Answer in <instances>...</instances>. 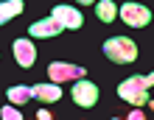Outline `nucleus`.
Wrapping results in <instances>:
<instances>
[{
    "label": "nucleus",
    "mask_w": 154,
    "mask_h": 120,
    "mask_svg": "<svg viewBox=\"0 0 154 120\" xmlns=\"http://www.w3.org/2000/svg\"><path fill=\"white\" fill-rule=\"evenodd\" d=\"M0 117H3V120H23V115L14 109V104H11V106H3V109H0Z\"/></svg>",
    "instance_id": "13"
},
{
    "label": "nucleus",
    "mask_w": 154,
    "mask_h": 120,
    "mask_svg": "<svg viewBox=\"0 0 154 120\" xmlns=\"http://www.w3.org/2000/svg\"><path fill=\"white\" fill-rule=\"evenodd\" d=\"M23 8H25L23 0H0V25H6L8 20H14Z\"/></svg>",
    "instance_id": "10"
},
{
    "label": "nucleus",
    "mask_w": 154,
    "mask_h": 120,
    "mask_svg": "<svg viewBox=\"0 0 154 120\" xmlns=\"http://www.w3.org/2000/svg\"><path fill=\"white\" fill-rule=\"evenodd\" d=\"M126 117H129V120H143V117H146V115H143V112H140V109H137V106H134V109H132V112H129V115H126Z\"/></svg>",
    "instance_id": "14"
},
{
    "label": "nucleus",
    "mask_w": 154,
    "mask_h": 120,
    "mask_svg": "<svg viewBox=\"0 0 154 120\" xmlns=\"http://www.w3.org/2000/svg\"><path fill=\"white\" fill-rule=\"evenodd\" d=\"M51 17L62 25V28H70V31H76V28H81V25H84L81 11H79V8H73V6H53Z\"/></svg>",
    "instance_id": "6"
},
{
    "label": "nucleus",
    "mask_w": 154,
    "mask_h": 120,
    "mask_svg": "<svg viewBox=\"0 0 154 120\" xmlns=\"http://www.w3.org/2000/svg\"><path fill=\"white\" fill-rule=\"evenodd\" d=\"M104 56L115 64H132L137 59V45L126 36H112V39L104 42Z\"/></svg>",
    "instance_id": "2"
},
{
    "label": "nucleus",
    "mask_w": 154,
    "mask_h": 120,
    "mask_svg": "<svg viewBox=\"0 0 154 120\" xmlns=\"http://www.w3.org/2000/svg\"><path fill=\"white\" fill-rule=\"evenodd\" d=\"M118 17H121L126 25H132V28H146L151 22V11L146 6H140V3H123L118 8Z\"/></svg>",
    "instance_id": "3"
},
{
    "label": "nucleus",
    "mask_w": 154,
    "mask_h": 120,
    "mask_svg": "<svg viewBox=\"0 0 154 120\" xmlns=\"http://www.w3.org/2000/svg\"><path fill=\"white\" fill-rule=\"evenodd\" d=\"M37 117H39V120H51L53 115H51V112H48V109H45V106H42V109H39V112H37Z\"/></svg>",
    "instance_id": "15"
},
{
    "label": "nucleus",
    "mask_w": 154,
    "mask_h": 120,
    "mask_svg": "<svg viewBox=\"0 0 154 120\" xmlns=\"http://www.w3.org/2000/svg\"><path fill=\"white\" fill-rule=\"evenodd\" d=\"M65 28L53 20V17H48V20H37L34 25H28V34L31 36H37V39H51V36H56V34H62Z\"/></svg>",
    "instance_id": "8"
},
{
    "label": "nucleus",
    "mask_w": 154,
    "mask_h": 120,
    "mask_svg": "<svg viewBox=\"0 0 154 120\" xmlns=\"http://www.w3.org/2000/svg\"><path fill=\"white\" fill-rule=\"evenodd\" d=\"M6 95H8V100H11L14 106H23L25 100L34 98V89H31V87H8Z\"/></svg>",
    "instance_id": "12"
},
{
    "label": "nucleus",
    "mask_w": 154,
    "mask_h": 120,
    "mask_svg": "<svg viewBox=\"0 0 154 120\" xmlns=\"http://www.w3.org/2000/svg\"><path fill=\"white\" fill-rule=\"evenodd\" d=\"M76 3H81V6H90V3H95V0H76Z\"/></svg>",
    "instance_id": "16"
},
{
    "label": "nucleus",
    "mask_w": 154,
    "mask_h": 120,
    "mask_svg": "<svg viewBox=\"0 0 154 120\" xmlns=\"http://www.w3.org/2000/svg\"><path fill=\"white\" fill-rule=\"evenodd\" d=\"M84 73H87L84 67H79V64H67V62H51L48 64V76H51V81H56V84L84 78Z\"/></svg>",
    "instance_id": "5"
},
{
    "label": "nucleus",
    "mask_w": 154,
    "mask_h": 120,
    "mask_svg": "<svg viewBox=\"0 0 154 120\" xmlns=\"http://www.w3.org/2000/svg\"><path fill=\"white\" fill-rule=\"evenodd\" d=\"M11 50H14V62L20 64V67L25 70V67H31L34 62H37V48H34V42L31 39H14V45H11Z\"/></svg>",
    "instance_id": "7"
},
{
    "label": "nucleus",
    "mask_w": 154,
    "mask_h": 120,
    "mask_svg": "<svg viewBox=\"0 0 154 120\" xmlns=\"http://www.w3.org/2000/svg\"><path fill=\"white\" fill-rule=\"evenodd\" d=\"M31 89H34V98H39L42 104H53V100L62 98V87L56 84V81H51V84H37Z\"/></svg>",
    "instance_id": "9"
},
{
    "label": "nucleus",
    "mask_w": 154,
    "mask_h": 120,
    "mask_svg": "<svg viewBox=\"0 0 154 120\" xmlns=\"http://www.w3.org/2000/svg\"><path fill=\"white\" fill-rule=\"evenodd\" d=\"M70 98H73L76 106L90 109V106L98 104V87L93 84V81H87V78H76L73 89H70Z\"/></svg>",
    "instance_id": "4"
},
{
    "label": "nucleus",
    "mask_w": 154,
    "mask_h": 120,
    "mask_svg": "<svg viewBox=\"0 0 154 120\" xmlns=\"http://www.w3.org/2000/svg\"><path fill=\"white\" fill-rule=\"evenodd\" d=\"M95 17H98L101 22H115L118 6L112 3V0H95Z\"/></svg>",
    "instance_id": "11"
},
{
    "label": "nucleus",
    "mask_w": 154,
    "mask_h": 120,
    "mask_svg": "<svg viewBox=\"0 0 154 120\" xmlns=\"http://www.w3.org/2000/svg\"><path fill=\"white\" fill-rule=\"evenodd\" d=\"M154 84V76H132L118 84V95L132 106H143L149 104V87Z\"/></svg>",
    "instance_id": "1"
}]
</instances>
